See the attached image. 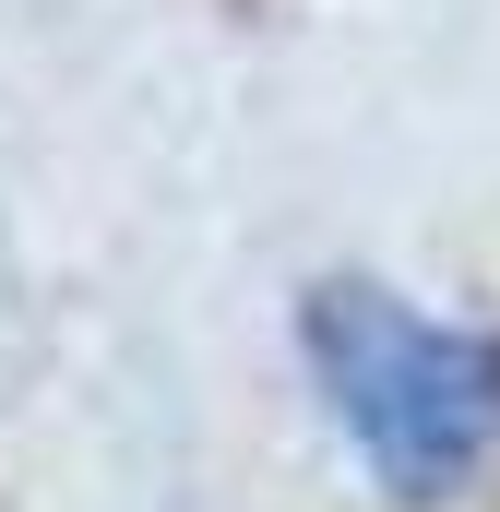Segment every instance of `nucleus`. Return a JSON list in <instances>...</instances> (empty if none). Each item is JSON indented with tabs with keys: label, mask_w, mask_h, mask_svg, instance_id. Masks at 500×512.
<instances>
[{
	"label": "nucleus",
	"mask_w": 500,
	"mask_h": 512,
	"mask_svg": "<svg viewBox=\"0 0 500 512\" xmlns=\"http://www.w3.org/2000/svg\"><path fill=\"white\" fill-rule=\"evenodd\" d=\"M298 358L334 405L346 453L393 501H453L465 477L500 465V334L441 322L370 274H334L298 298Z\"/></svg>",
	"instance_id": "nucleus-1"
}]
</instances>
